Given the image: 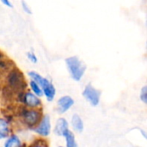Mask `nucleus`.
I'll list each match as a JSON object with an SVG mask.
<instances>
[{
  "mask_svg": "<svg viewBox=\"0 0 147 147\" xmlns=\"http://www.w3.org/2000/svg\"><path fill=\"white\" fill-rule=\"evenodd\" d=\"M75 103L74 99L70 96H63L57 101V112L59 115L66 113Z\"/></svg>",
  "mask_w": 147,
  "mask_h": 147,
  "instance_id": "423d86ee",
  "label": "nucleus"
},
{
  "mask_svg": "<svg viewBox=\"0 0 147 147\" xmlns=\"http://www.w3.org/2000/svg\"><path fill=\"white\" fill-rule=\"evenodd\" d=\"M140 133H141V134H142V135H143V136H144V139H145V140H146V131H145V130H143V129H140Z\"/></svg>",
  "mask_w": 147,
  "mask_h": 147,
  "instance_id": "aec40b11",
  "label": "nucleus"
},
{
  "mask_svg": "<svg viewBox=\"0 0 147 147\" xmlns=\"http://www.w3.org/2000/svg\"><path fill=\"white\" fill-rule=\"evenodd\" d=\"M82 96L92 107H96L100 103L101 91L96 89L91 84H88L84 87L82 92Z\"/></svg>",
  "mask_w": 147,
  "mask_h": 147,
  "instance_id": "7ed1b4c3",
  "label": "nucleus"
},
{
  "mask_svg": "<svg viewBox=\"0 0 147 147\" xmlns=\"http://www.w3.org/2000/svg\"><path fill=\"white\" fill-rule=\"evenodd\" d=\"M140 101L146 104L147 103V86L144 85L141 90H140Z\"/></svg>",
  "mask_w": 147,
  "mask_h": 147,
  "instance_id": "2eb2a0df",
  "label": "nucleus"
},
{
  "mask_svg": "<svg viewBox=\"0 0 147 147\" xmlns=\"http://www.w3.org/2000/svg\"><path fill=\"white\" fill-rule=\"evenodd\" d=\"M65 62L71 78L74 81L79 82L86 71V65L84 63L78 56L75 55L66 58Z\"/></svg>",
  "mask_w": 147,
  "mask_h": 147,
  "instance_id": "f03ea898",
  "label": "nucleus"
},
{
  "mask_svg": "<svg viewBox=\"0 0 147 147\" xmlns=\"http://www.w3.org/2000/svg\"><path fill=\"white\" fill-rule=\"evenodd\" d=\"M1 3L3 4V5H5L6 7H8V8H13L14 7V5H13V3H12V2L11 1H9V0H2L1 1Z\"/></svg>",
  "mask_w": 147,
  "mask_h": 147,
  "instance_id": "6ab92c4d",
  "label": "nucleus"
},
{
  "mask_svg": "<svg viewBox=\"0 0 147 147\" xmlns=\"http://www.w3.org/2000/svg\"><path fill=\"white\" fill-rule=\"evenodd\" d=\"M22 102L28 108H30L31 109H39L41 106V100L40 98L37 97L34 94H33L32 92L28 91L23 94L22 96Z\"/></svg>",
  "mask_w": 147,
  "mask_h": 147,
  "instance_id": "0eeeda50",
  "label": "nucleus"
},
{
  "mask_svg": "<svg viewBox=\"0 0 147 147\" xmlns=\"http://www.w3.org/2000/svg\"><path fill=\"white\" fill-rule=\"evenodd\" d=\"M29 87H30V89H31V90H32L31 92H32L33 94H34L37 97L40 98L41 96H43V93H42L41 89L40 88V86H39L34 81L30 80V82H29Z\"/></svg>",
  "mask_w": 147,
  "mask_h": 147,
  "instance_id": "4468645a",
  "label": "nucleus"
},
{
  "mask_svg": "<svg viewBox=\"0 0 147 147\" xmlns=\"http://www.w3.org/2000/svg\"><path fill=\"white\" fill-rule=\"evenodd\" d=\"M22 117L24 123L28 127H34L39 124L40 121L41 120L42 114L39 109H24L22 111Z\"/></svg>",
  "mask_w": 147,
  "mask_h": 147,
  "instance_id": "20e7f679",
  "label": "nucleus"
},
{
  "mask_svg": "<svg viewBox=\"0 0 147 147\" xmlns=\"http://www.w3.org/2000/svg\"><path fill=\"white\" fill-rule=\"evenodd\" d=\"M28 75L30 77L31 80L34 81L40 86V88L42 90L43 96H45L46 99L48 102H53L56 95V89L53 84V83L49 79L42 77L40 73L34 71H28Z\"/></svg>",
  "mask_w": 147,
  "mask_h": 147,
  "instance_id": "f257e3e1",
  "label": "nucleus"
},
{
  "mask_svg": "<svg viewBox=\"0 0 147 147\" xmlns=\"http://www.w3.org/2000/svg\"><path fill=\"white\" fill-rule=\"evenodd\" d=\"M21 4H22V8L23 11L25 13H27L28 15H32V9H31L30 6L28 5V3L26 1H22Z\"/></svg>",
  "mask_w": 147,
  "mask_h": 147,
  "instance_id": "f3484780",
  "label": "nucleus"
},
{
  "mask_svg": "<svg viewBox=\"0 0 147 147\" xmlns=\"http://www.w3.org/2000/svg\"><path fill=\"white\" fill-rule=\"evenodd\" d=\"M51 120L48 115H42L38 126L34 129V131L41 137H47L51 134Z\"/></svg>",
  "mask_w": 147,
  "mask_h": 147,
  "instance_id": "39448f33",
  "label": "nucleus"
},
{
  "mask_svg": "<svg viewBox=\"0 0 147 147\" xmlns=\"http://www.w3.org/2000/svg\"><path fill=\"white\" fill-rule=\"evenodd\" d=\"M63 137L65 140V143H66V147H78V143L76 141V138H75V134H73V132H71L70 129L67 130L65 134L63 135Z\"/></svg>",
  "mask_w": 147,
  "mask_h": 147,
  "instance_id": "ddd939ff",
  "label": "nucleus"
},
{
  "mask_svg": "<svg viewBox=\"0 0 147 147\" xmlns=\"http://www.w3.org/2000/svg\"><path fill=\"white\" fill-rule=\"evenodd\" d=\"M71 127L74 131H76L78 134L83 133V131L84 129V121H83L82 118L80 117V115H78V114H74L71 117Z\"/></svg>",
  "mask_w": 147,
  "mask_h": 147,
  "instance_id": "9d476101",
  "label": "nucleus"
},
{
  "mask_svg": "<svg viewBox=\"0 0 147 147\" xmlns=\"http://www.w3.org/2000/svg\"><path fill=\"white\" fill-rule=\"evenodd\" d=\"M9 122L3 118H0V140L8 138L9 136Z\"/></svg>",
  "mask_w": 147,
  "mask_h": 147,
  "instance_id": "f8f14e48",
  "label": "nucleus"
},
{
  "mask_svg": "<svg viewBox=\"0 0 147 147\" xmlns=\"http://www.w3.org/2000/svg\"><path fill=\"white\" fill-rule=\"evenodd\" d=\"M29 147H48L47 146V143H40V141L39 140V141H37L36 143H34V144H32L31 146Z\"/></svg>",
  "mask_w": 147,
  "mask_h": 147,
  "instance_id": "a211bd4d",
  "label": "nucleus"
},
{
  "mask_svg": "<svg viewBox=\"0 0 147 147\" xmlns=\"http://www.w3.org/2000/svg\"><path fill=\"white\" fill-rule=\"evenodd\" d=\"M59 147H63V146H59Z\"/></svg>",
  "mask_w": 147,
  "mask_h": 147,
  "instance_id": "412c9836",
  "label": "nucleus"
},
{
  "mask_svg": "<svg viewBox=\"0 0 147 147\" xmlns=\"http://www.w3.org/2000/svg\"><path fill=\"white\" fill-rule=\"evenodd\" d=\"M27 58L28 59L32 62L33 64H36L38 62V59H37V56L35 55V53L33 52V51H28L27 53Z\"/></svg>",
  "mask_w": 147,
  "mask_h": 147,
  "instance_id": "dca6fc26",
  "label": "nucleus"
},
{
  "mask_svg": "<svg viewBox=\"0 0 147 147\" xmlns=\"http://www.w3.org/2000/svg\"><path fill=\"white\" fill-rule=\"evenodd\" d=\"M69 130V123L66 119L60 117L56 121L54 127V134L59 137H63L65 133Z\"/></svg>",
  "mask_w": 147,
  "mask_h": 147,
  "instance_id": "6e6552de",
  "label": "nucleus"
},
{
  "mask_svg": "<svg viewBox=\"0 0 147 147\" xmlns=\"http://www.w3.org/2000/svg\"><path fill=\"white\" fill-rule=\"evenodd\" d=\"M9 84L14 88L22 87L24 84V78L17 70L14 71L10 73V76H9Z\"/></svg>",
  "mask_w": 147,
  "mask_h": 147,
  "instance_id": "1a4fd4ad",
  "label": "nucleus"
},
{
  "mask_svg": "<svg viewBox=\"0 0 147 147\" xmlns=\"http://www.w3.org/2000/svg\"><path fill=\"white\" fill-rule=\"evenodd\" d=\"M3 147H22V143L17 135L13 134L6 139Z\"/></svg>",
  "mask_w": 147,
  "mask_h": 147,
  "instance_id": "9b49d317",
  "label": "nucleus"
}]
</instances>
